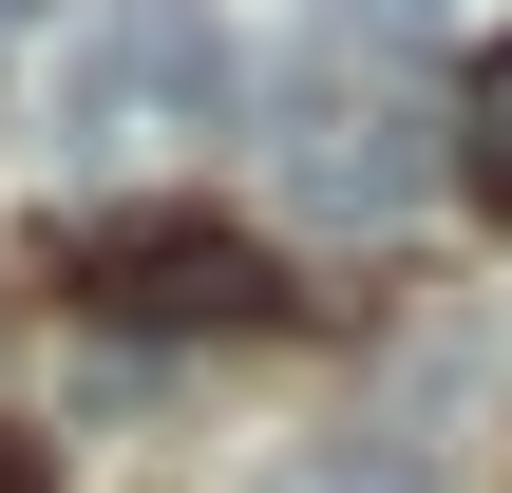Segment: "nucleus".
I'll return each mask as SVG.
<instances>
[{"label":"nucleus","mask_w":512,"mask_h":493,"mask_svg":"<svg viewBox=\"0 0 512 493\" xmlns=\"http://www.w3.org/2000/svg\"><path fill=\"white\" fill-rule=\"evenodd\" d=\"M456 171H475V209L512 228V38L475 57V76H456Z\"/></svg>","instance_id":"nucleus-5"},{"label":"nucleus","mask_w":512,"mask_h":493,"mask_svg":"<svg viewBox=\"0 0 512 493\" xmlns=\"http://www.w3.org/2000/svg\"><path fill=\"white\" fill-rule=\"evenodd\" d=\"M209 114H228L209 0H114L57 38V133H209Z\"/></svg>","instance_id":"nucleus-1"},{"label":"nucleus","mask_w":512,"mask_h":493,"mask_svg":"<svg viewBox=\"0 0 512 493\" xmlns=\"http://www.w3.org/2000/svg\"><path fill=\"white\" fill-rule=\"evenodd\" d=\"M285 190L304 209H342V228H380V209H418L437 190V133H418V95L399 76H361V57H323V76H285Z\"/></svg>","instance_id":"nucleus-2"},{"label":"nucleus","mask_w":512,"mask_h":493,"mask_svg":"<svg viewBox=\"0 0 512 493\" xmlns=\"http://www.w3.org/2000/svg\"><path fill=\"white\" fill-rule=\"evenodd\" d=\"M76 285H95L114 323H266V304H285V266H266L247 228H209V209H114V228H76Z\"/></svg>","instance_id":"nucleus-3"},{"label":"nucleus","mask_w":512,"mask_h":493,"mask_svg":"<svg viewBox=\"0 0 512 493\" xmlns=\"http://www.w3.org/2000/svg\"><path fill=\"white\" fill-rule=\"evenodd\" d=\"M475 456L456 437H418V418H342V437H285L266 456V493H456Z\"/></svg>","instance_id":"nucleus-4"},{"label":"nucleus","mask_w":512,"mask_h":493,"mask_svg":"<svg viewBox=\"0 0 512 493\" xmlns=\"http://www.w3.org/2000/svg\"><path fill=\"white\" fill-rule=\"evenodd\" d=\"M0 493H57V475H38V437H0Z\"/></svg>","instance_id":"nucleus-6"}]
</instances>
